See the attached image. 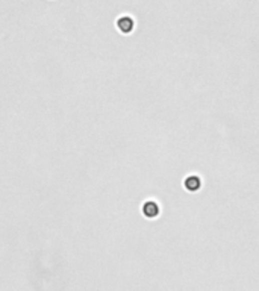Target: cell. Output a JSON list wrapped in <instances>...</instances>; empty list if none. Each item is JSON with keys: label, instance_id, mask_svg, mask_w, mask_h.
<instances>
[{"label": "cell", "instance_id": "6da1fadb", "mask_svg": "<svg viewBox=\"0 0 259 291\" xmlns=\"http://www.w3.org/2000/svg\"><path fill=\"white\" fill-rule=\"evenodd\" d=\"M143 214L147 219H155L159 214V206L155 202H146L143 206Z\"/></svg>", "mask_w": 259, "mask_h": 291}, {"label": "cell", "instance_id": "7a4b0ae2", "mask_svg": "<svg viewBox=\"0 0 259 291\" xmlns=\"http://www.w3.org/2000/svg\"><path fill=\"white\" fill-rule=\"evenodd\" d=\"M117 27L123 32V33H129L134 29V20L131 17H121L117 21Z\"/></svg>", "mask_w": 259, "mask_h": 291}, {"label": "cell", "instance_id": "3957f363", "mask_svg": "<svg viewBox=\"0 0 259 291\" xmlns=\"http://www.w3.org/2000/svg\"><path fill=\"white\" fill-rule=\"evenodd\" d=\"M185 188L188 191H197L200 188V178L197 176H190L185 179Z\"/></svg>", "mask_w": 259, "mask_h": 291}]
</instances>
